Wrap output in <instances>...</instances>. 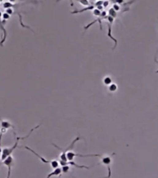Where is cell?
<instances>
[{"mask_svg":"<svg viewBox=\"0 0 158 178\" xmlns=\"http://www.w3.org/2000/svg\"><path fill=\"white\" fill-rule=\"evenodd\" d=\"M154 61H155V62H156L157 64H158V60L156 59V56L154 57ZM156 74H158V70H156Z\"/></svg>","mask_w":158,"mask_h":178,"instance_id":"cell-25","label":"cell"},{"mask_svg":"<svg viewBox=\"0 0 158 178\" xmlns=\"http://www.w3.org/2000/svg\"><path fill=\"white\" fill-rule=\"evenodd\" d=\"M2 164H3V165H6L7 167H11L12 164H13V158H12L11 156L8 157L6 160H4V161H2Z\"/></svg>","mask_w":158,"mask_h":178,"instance_id":"cell-12","label":"cell"},{"mask_svg":"<svg viewBox=\"0 0 158 178\" xmlns=\"http://www.w3.org/2000/svg\"><path fill=\"white\" fill-rule=\"evenodd\" d=\"M70 170V167L69 165H66V166H62V169H61V172H68V171Z\"/></svg>","mask_w":158,"mask_h":178,"instance_id":"cell-17","label":"cell"},{"mask_svg":"<svg viewBox=\"0 0 158 178\" xmlns=\"http://www.w3.org/2000/svg\"><path fill=\"white\" fill-rule=\"evenodd\" d=\"M107 12L105 11V10H102V13H101V15H100V17L97 19V20H95L94 21H92V22H90V23H88L87 25H86L85 27H84V30L85 31H87L90 26H92L94 23H96V22H99L100 23V29L101 30H102V21H103V20H106V18H107Z\"/></svg>","mask_w":158,"mask_h":178,"instance_id":"cell-6","label":"cell"},{"mask_svg":"<svg viewBox=\"0 0 158 178\" xmlns=\"http://www.w3.org/2000/svg\"><path fill=\"white\" fill-rule=\"evenodd\" d=\"M81 139V137H79V136H77L76 138H75L74 140H73V142L72 143L66 148V149H60V147H58L57 145H55V144H52L54 147H56L58 150H60V161H63V162H67L68 161H67V157H66V154H67V152H69V151H71L73 149H74V147H75V144L76 143L77 141H79Z\"/></svg>","mask_w":158,"mask_h":178,"instance_id":"cell-2","label":"cell"},{"mask_svg":"<svg viewBox=\"0 0 158 178\" xmlns=\"http://www.w3.org/2000/svg\"><path fill=\"white\" fill-rule=\"evenodd\" d=\"M109 4H110L109 1H104V2L102 3V8H107Z\"/></svg>","mask_w":158,"mask_h":178,"instance_id":"cell-22","label":"cell"},{"mask_svg":"<svg viewBox=\"0 0 158 178\" xmlns=\"http://www.w3.org/2000/svg\"><path fill=\"white\" fill-rule=\"evenodd\" d=\"M79 3H80L81 5H84V6H87V7L90 6L89 2H87V1H79Z\"/></svg>","mask_w":158,"mask_h":178,"instance_id":"cell-21","label":"cell"},{"mask_svg":"<svg viewBox=\"0 0 158 178\" xmlns=\"http://www.w3.org/2000/svg\"><path fill=\"white\" fill-rule=\"evenodd\" d=\"M6 13L9 14V15L10 16V15H12V14L14 13V11H13L12 9H6Z\"/></svg>","mask_w":158,"mask_h":178,"instance_id":"cell-20","label":"cell"},{"mask_svg":"<svg viewBox=\"0 0 158 178\" xmlns=\"http://www.w3.org/2000/svg\"><path fill=\"white\" fill-rule=\"evenodd\" d=\"M3 134H4V133L0 132V159H1V154H2V150H1V139H2Z\"/></svg>","mask_w":158,"mask_h":178,"instance_id":"cell-18","label":"cell"},{"mask_svg":"<svg viewBox=\"0 0 158 178\" xmlns=\"http://www.w3.org/2000/svg\"><path fill=\"white\" fill-rule=\"evenodd\" d=\"M9 168V172H8V176L7 178H10V173H11V167H8Z\"/></svg>","mask_w":158,"mask_h":178,"instance_id":"cell-24","label":"cell"},{"mask_svg":"<svg viewBox=\"0 0 158 178\" xmlns=\"http://www.w3.org/2000/svg\"><path fill=\"white\" fill-rule=\"evenodd\" d=\"M24 149L25 150H29V151H31L33 154H35L38 159H40V161H42V162H44V163H49L50 164V166L52 167V169L53 170H55V169H57V168H59V165H60V163H59V161H56V160H54V161H48V160H46L45 158H43L42 156H40L38 153H37L35 150H33L32 149H30L29 147H27V146H25L24 147Z\"/></svg>","mask_w":158,"mask_h":178,"instance_id":"cell-3","label":"cell"},{"mask_svg":"<svg viewBox=\"0 0 158 178\" xmlns=\"http://www.w3.org/2000/svg\"><path fill=\"white\" fill-rule=\"evenodd\" d=\"M106 21H107V25H108V33H107V35H108V37H109L110 39H112V40L114 42V47H113V50H114L115 47H116V46H117V40L113 36V34H112V25H113V23H114V19H113V18L110 17V16H107Z\"/></svg>","mask_w":158,"mask_h":178,"instance_id":"cell-5","label":"cell"},{"mask_svg":"<svg viewBox=\"0 0 158 178\" xmlns=\"http://www.w3.org/2000/svg\"><path fill=\"white\" fill-rule=\"evenodd\" d=\"M60 174H61V169L60 168H57V169L53 170L51 172H49L48 175L47 176V178H51L53 176H59Z\"/></svg>","mask_w":158,"mask_h":178,"instance_id":"cell-11","label":"cell"},{"mask_svg":"<svg viewBox=\"0 0 158 178\" xmlns=\"http://www.w3.org/2000/svg\"><path fill=\"white\" fill-rule=\"evenodd\" d=\"M101 13H102V11L98 10L97 9H93V15H95L96 17H100Z\"/></svg>","mask_w":158,"mask_h":178,"instance_id":"cell-16","label":"cell"},{"mask_svg":"<svg viewBox=\"0 0 158 178\" xmlns=\"http://www.w3.org/2000/svg\"><path fill=\"white\" fill-rule=\"evenodd\" d=\"M0 128H4V129H7V130L10 129V128H12L13 131H15V127L12 123H10L8 121L1 120V119H0Z\"/></svg>","mask_w":158,"mask_h":178,"instance_id":"cell-9","label":"cell"},{"mask_svg":"<svg viewBox=\"0 0 158 178\" xmlns=\"http://www.w3.org/2000/svg\"><path fill=\"white\" fill-rule=\"evenodd\" d=\"M39 124L38 125H37L36 127H34L33 129H31V131L28 133V134L27 135H25V136H22V137H19V136H16V132L15 131H13V133H14V136H15V139H16V141H15V143H14V145L11 147V148H5L3 150H2V154H1V160L2 161H4V160H6L8 157H10V156H11V153L14 151V150L15 149H17V148H19L18 147V144H19V142H20V140H24L25 138H27V137H29L30 136V134L33 133L36 129H37V128H39Z\"/></svg>","mask_w":158,"mask_h":178,"instance_id":"cell-1","label":"cell"},{"mask_svg":"<svg viewBox=\"0 0 158 178\" xmlns=\"http://www.w3.org/2000/svg\"><path fill=\"white\" fill-rule=\"evenodd\" d=\"M103 84H104L105 85H110L111 84H113V80H112V78H111L110 76H106V77H104V79H103Z\"/></svg>","mask_w":158,"mask_h":178,"instance_id":"cell-13","label":"cell"},{"mask_svg":"<svg viewBox=\"0 0 158 178\" xmlns=\"http://www.w3.org/2000/svg\"><path fill=\"white\" fill-rule=\"evenodd\" d=\"M114 155V153H113L112 155H104V156H101L102 158V161H101V163L105 165L108 169V175L106 177H103V178H110L111 175H112V170H111V164L113 162V158L112 156Z\"/></svg>","mask_w":158,"mask_h":178,"instance_id":"cell-4","label":"cell"},{"mask_svg":"<svg viewBox=\"0 0 158 178\" xmlns=\"http://www.w3.org/2000/svg\"><path fill=\"white\" fill-rule=\"evenodd\" d=\"M101 156L102 155H100V154H87V155H85V154H78V153H75L73 151H69L66 154L68 161H73V160L75 157H101Z\"/></svg>","mask_w":158,"mask_h":178,"instance_id":"cell-7","label":"cell"},{"mask_svg":"<svg viewBox=\"0 0 158 178\" xmlns=\"http://www.w3.org/2000/svg\"><path fill=\"white\" fill-rule=\"evenodd\" d=\"M1 17H2V12L0 11V29H1L2 32H3V37H2V40L0 41V46L3 47V44H4L5 41L7 40L8 32H7V30L5 29V24H6V21H7L1 20Z\"/></svg>","mask_w":158,"mask_h":178,"instance_id":"cell-8","label":"cell"},{"mask_svg":"<svg viewBox=\"0 0 158 178\" xmlns=\"http://www.w3.org/2000/svg\"><path fill=\"white\" fill-rule=\"evenodd\" d=\"M117 14H118V13H117V12H115V11H114L112 8L109 9V15H108V16L112 17L113 19H115V18L117 17Z\"/></svg>","mask_w":158,"mask_h":178,"instance_id":"cell-15","label":"cell"},{"mask_svg":"<svg viewBox=\"0 0 158 178\" xmlns=\"http://www.w3.org/2000/svg\"><path fill=\"white\" fill-rule=\"evenodd\" d=\"M1 164H2V163H0V166H1Z\"/></svg>","mask_w":158,"mask_h":178,"instance_id":"cell-26","label":"cell"},{"mask_svg":"<svg viewBox=\"0 0 158 178\" xmlns=\"http://www.w3.org/2000/svg\"><path fill=\"white\" fill-rule=\"evenodd\" d=\"M2 18H3V20H4V21H8V20H10V16L5 12V13H2Z\"/></svg>","mask_w":158,"mask_h":178,"instance_id":"cell-19","label":"cell"},{"mask_svg":"<svg viewBox=\"0 0 158 178\" xmlns=\"http://www.w3.org/2000/svg\"><path fill=\"white\" fill-rule=\"evenodd\" d=\"M95 9V6L94 5H90V6H88V7H87V8H84V9H75V10H74V11H72L71 13L72 14H78V13H82V12H85V11H87V10H93Z\"/></svg>","mask_w":158,"mask_h":178,"instance_id":"cell-10","label":"cell"},{"mask_svg":"<svg viewBox=\"0 0 158 178\" xmlns=\"http://www.w3.org/2000/svg\"><path fill=\"white\" fill-rule=\"evenodd\" d=\"M117 88H118V86H117V85L116 84H114V83H113V84H111L110 85H109V91L110 92H115L116 90H117Z\"/></svg>","mask_w":158,"mask_h":178,"instance_id":"cell-14","label":"cell"},{"mask_svg":"<svg viewBox=\"0 0 158 178\" xmlns=\"http://www.w3.org/2000/svg\"><path fill=\"white\" fill-rule=\"evenodd\" d=\"M102 1H98V2H96V3H95V6H96V8L97 7H100V6H102Z\"/></svg>","mask_w":158,"mask_h":178,"instance_id":"cell-23","label":"cell"}]
</instances>
